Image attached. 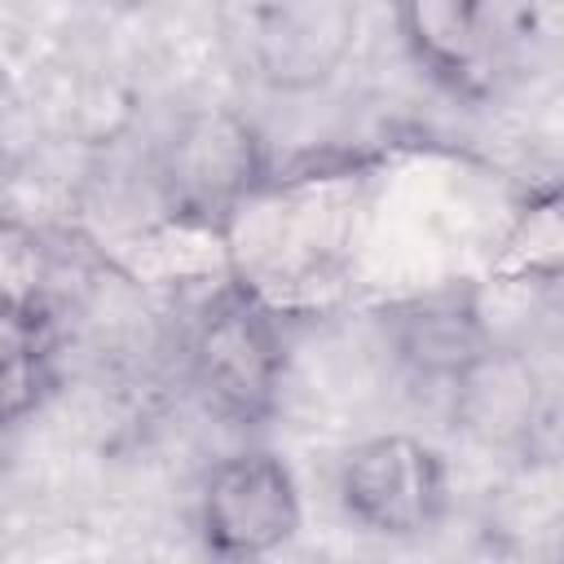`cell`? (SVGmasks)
Wrapping results in <instances>:
<instances>
[{"instance_id":"cell-1","label":"cell","mask_w":564,"mask_h":564,"mask_svg":"<svg viewBox=\"0 0 564 564\" xmlns=\"http://www.w3.org/2000/svg\"><path fill=\"white\" fill-rule=\"evenodd\" d=\"M286 344L278 317L247 291H216L189 330V379L212 414L234 427H260L278 410Z\"/></svg>"},{"instance_id":"cell-2","label":"cell","mask_w":564,"mask_h":564,"mask_svg":"<svg viewBox=\"0 0 564 564\" xmlns=\"http://www.w3.org/2000/svg\"><path fill=\"white\" fill-rule=\"evenodd\" d=\"M397 31L432 84L463 101H485L498 93L520 40L533 31V13L516 4L414 0L397 9Z\"/></svg>"},{"instance_id":"cell-3","label":"cell","mask_w":564,"mask_h":564,"mask_svg":"<svg viewBox=\"0 0 564 564\" xmlns=\"http://www.w3.org/2000/svg\"><path fill=\"white\" fill-rule=\"evenodd\" d=\"M198 542L216 564H264L300 529V485L273 449L220 458L198 489Z\"/></svg>"},{"instance_id":"cell-4","label":"cell","mask_w":564,"mask_h":564,"mask_svg":"<svg viewBox=\"0 0 564 564\" xmlns=\"http://www.w3.org/2000/svg\"><path fill=\"white\" fill-rule=\"evenodd\" d=\"M335 498L344 516L375 538H423L449 507V467L436 445L383 432L344 454Z\"/></svg>"},{"instance_id":"cell-5","label":"cell","mask_w":564,"mask_h":564,"mask_svg":"<svg viewBox=\"0 0 564 564\" xmlns=\"http://www.w3.org/2000/svg\"><path fill=\"white\" fill-rule=\"evenodd\" d=\"M357 4L344 0H273L225 13L229 44L251 79L278 93L326 84L357 40Z\"/></svg>"},{"instance_id":"cell-6","label":"cell","mask_w":564,"mask_h":564,"mask_svg":"<svg viewBox=\"0 0 564 564\" xmlns=\"http://www.w3.org/2000/svg\"><path fill=\"white\" fill-rule=\"evenodd\" d=\"M159 181L176 212L229 216L264 181V141L234 110H194L163 141Z\"/></svg>"},{"instance_id":"cell-7","label":"cell","mask_w":564,"mask_h":564,"mask_svg":"<svg viewBox=\"0 0 564 564\" xmlns=\"http://www.w3.org/2000/svg\"><path fill=\"white\" fill-rule=\"evenodd\" d=\"M388 339L419 379L441 383H467L489 357L485 322L471 291H436L392 308Z\"/></svg>"},{"instance_id":"cell-8","label":"cell","mask_w":564,"mask_h":564,"mask_svg":"<svg viewBox=\"0 0 564 564\" xmlns=\"http://www.w3.org/2000/svg\"><path fill=\"white\" fill-rule=\"evenodd\" d=\"M4 352V423H22L53 388L57 366V317L40 291H4L0 317Z\"/></svg>"},{"instance_id":"cell-9","label":"cell","mask_w":564,"mask_h":564,"mask_svg":"<svg viewBox=\"0 0 564 564\" xmlns=\"http://www.w3.org/2000/svg\"><path fill=\"white\" fill-rule=\"evenodd\" d=\"M538 212L546 216V225H560V216H555V203H551V207H538Z\"/></svg>"}]
</instances>
